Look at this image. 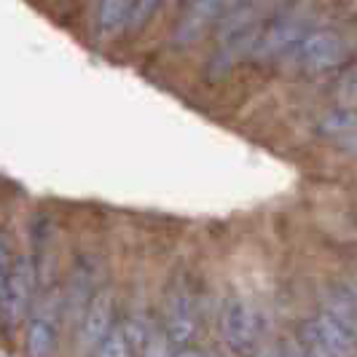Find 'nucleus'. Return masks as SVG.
I'll list each match as a JSON object with an SVG mask.
<instances>
[{"label":"nucleus","instance_id":"nucleus-1","mask_svg":"<svg viewBox=\"0 0 357 357\" xmlns=\"http://www.w3.org/2000/svg\"><path fill=\"white\" fill-rule=\"evenodd\" d=\"M35 263L30 255H19L17 261H11V272H8V282L3 290V301H0V314L3 320L17 328L22 325L32 309V296H35Z\"/></svg>","mask_w":357,"mask_h":357},{"label":"nucleus","instance_id":"nucleus-2","mask_svg":"<svg viewBox=\"0 0 357 357\" xmlns=\"http://www.w3.org/2000/svg\"><path fill=\"white\" fill-rule=\"evenodd\" d=\"M301 341L312 357H355V333L338 325L325 312L304 320Z\"/></svg>","mask_w":357,"mask_h":357},{"label":"nucleus","instance_id":"nucleus-3","mask_svg":"<svg viewBox=\"0 0 357 357\" xmlns=\"http://www.w3.org/2000/svg\"><path fill=\"white\" fill-rule=\"evenodd\" d=\"M347 41L341 32L336 30H312L304 32V38L298 41L296 54H298V65L306 70H331L336 65H341L347 59Z\"/></svg>","mask_w":357,"mask_h":357},{"label":"nucleus","instance_id":"nucleus-4","mask_svg":"<svg viewBox=\"0 0 357 357\" xmlns=\"http://www.w3.org/2000/svg\"><path fill=\"white\" fill-rule=\"evenodd\" d=\"M59 317H62V296L49 293L27 325V355L30 357H51L57 338H59Z\"/></svg>","mask_w":357,"mask_h":357},{"label":"nucleus","instance_id":"nucleus-5","mask_svg":"<svg viewBox=\"0 0 357 357\" xmlns=\"http://www.w3.org/2000/svg\"><path fill=\"white\" fill-rule=\"evenodd\" d=\"M221 331L231 349L250 352L261 336V317H258L255 306L247 304L245 298L229 301L223 309V317H221Z\"/></svg>","mask_w":357,"mask_h":357},{"label":"nucleus","instance_id":"nucleus-6","mask_svg":"<svg viewBox=\"0 0 357 357\" xmlns=\"http://www.w3.org/2000/svg\"><path fill=\"white\" fill-rule=\"evenodd\" d=\"M110 325H113V293L108 287H97L86 304V312L81 314V347L86 352L97 349Z\"/></svg>","mask_w":357,"mask_h":357},{"label":"nucleus","instance_id":"nucleus-7","mask_svg":"<svg viewBox=\"0 0 357 357\" xmlns=\"http://www.w3.org/2000/svg\"><path fill=\"white\" fill-rule=\"evenodd\" d=\"M196 328H199L196 298L188 290V285H178L167 301V331L175 344H188L196 336Z\"/></svg>","mask_w":357,"mask_h":357},{"label":"nucleus","instance_id":"nucleus-8","mask_svg":"<svg viewBox=\"0 0 357 357\" xmlns=\"http://www.w3.org/2000/svg\"><path fill=\"white\" fill-rule=\"evenodd\" d=\"M301 38H304L301 22L293 19V17H282L277 22H272V27H269L266 32L258 35L255 51H258L261 57H280L285 51L296 49Z\"/></svg>","mask_w":357,"mask_h":357},{"label":"nucleus","instance_id":"nucleus-9","mask_svg":"<svg viewBox=\"0 0 357 357\" xmlns=\"http://www.w3.org/2000/svg\"><path fill=\"white\" fill-rule=\"evenodd\" d=\"M355 127H357V119H355V110L352 108H336L331 113H325L320 119V134H325L328 140H333L338 148L344 151H355Z\"/></svg>","mask_w":357,"mask_h":357},{"label":"nucleus","instance_id":"nucleus-10","mask_svg":"<svg viewBox=\"0 0 357 357\" xmlns=\"http://www.w3.org/2000/svg\"><path fill=\"white\" fill-rule=\"evenodd\" d=\"M223 8H226V3H191V6H188V14L180 19L175 41H178L180 46L194 43V41L202 35L204 27L210 25Z\"/></svg>","mask_w":357,"mask_h":357},{"label":"nucleus","instance_id":"nucleus-11","mask_svg":"<svg viewBox=\"0 0 357 357\" xmlns=\"http://www.w3.org/2000/svg\"><path fill=\"white\" fill-rule=\"evenodd\" d=\"M325 314L336 320L338 325H344L347 331L355 333V323H357V304H355V293L352 287H333L328 301H325Z\"/></svg>","mask_w":357,"mask_h":357},{"label":"nucleus","instance_id":"nucleus-12","mask_svg":"<svg viewBox=\"0 0 357 357\" xmlns=\"http://www.w3.org/2000/svg\"><path fill=\"white\" fill-rule=\"evenodd\" d=\"M258 35H261V32H258L255 27H247V30H242V32H236V35L223 38V41H221V51H218V57H215L218 68H229L236 59H242L245 54L255 51Z\"/></svg>","mask_w":357,"mask_h":357},{"label":"nucleus","instance_id":"nucleus-13","mask_svg":"<svg viewBox=\"0 0 357 357\" xmlns=\"http://www.w3.org/2000/svg\"><path fill=\"white\" fill-rule=\"evenodd\" d=\"M94 296V285H92V274L89 269L81 266V272H76L70 277V285H68V293L62 298V306L68 309V317H78L81 309L89 304V298Z\"/></svg>","mask_w":357,"mask_h":357},{"label":"nucleus","instance_id":"nucleus-14","mask_svg":"<svg viewBox=\"0 0 357 357\" xmlns=\"http://www.w3.org/2000/svg\"><path fill=\"white\" fill-rule=\"evenodd\" d=\"M129 8L132 3H119V0H108L97 6V30L102 35H113L119 30L129 25Z\"/></svg>","mask_w":357,"mask_h":357},{"label":"nucleus","instance_id":"nucleus-15","mask_svg":"<svg viewBox=\"0 0 357 357\" xmlns=\"http://www.w3.org/2000/svg\"><path fill=\"white\" fill-rule=\"evenodd\" d=\"M97 357H134V347L124 325H110V331L105 333L97 347Z\"/></svg>","mask_w":357,"mask_h":357},{"label":"nucleus","instance_id":"nucleus-16","mask_svg":"<svg viewBox=\"0 0 357 357\" xmlns=\"http://www.w3.org/2000/svg\"><path fill=\"white\" fill-rule=\"evenodd\" d=\"M229 17L223 19V30H221V41L229 38V35H236L247 27H253L255 22V6H229Z\"/></svg>","mask_w":357,"mask_h":357},{"label":"nucleus","instance_id":"nucleus-17","mask_svg":"<svg viewBox=\"0 0 357 357\" xmlns=\"http://www.w3.org/2000/svg\"><path fill=\"white\" fill-rule=\"evenodd\" d=\"M11 245L6 239V234H0V301H3V290H6V282H8V272H11Z\"/></svg>","mask_w":357,"mask_h":357},{"label":"nucleus","instance_id":"nucleus-18","mask_svg":"<svg viewBox=\"0 0 357 357\" xmlns=\"http://www.w3.org/2000/svg\"><path fill=\"white\" fill-rule=\"evenodd\" d=\"M156 8H159V3H153V0H148V3H132V8H129V25L140 27Z\"/></svg>","mask_w":357,"mask_h":357},{"label":"nucleus","instance_id":"nucleus-19","mask_svg":"<svg viewBox=\"0 0 357 357\" xmlns=\"http://www.w3.org/2000/svg\"><path fill=\"white\" fill-rule=\"evenodd\" d=\"M282 357H312L301 344H285L282 347Z\"/></svg>","mask_w":357,"mask_h":357},{"label":"nucleus","instance_id":"nucleus-20","mask_svg":"<svg viewBox=\"0 0 357 357\" xmlns=\"http://www.w3.org/2000/svg\"><path fill=\"white\" fill-rule=\"evenodd\" d=\"M255 357H282V347H274V344H269V347H261Z\"/></svg>","mask_w":357,"mask_h":357},{"label":"nucleus","instance_id":"nucleus-21","mask_svg":"<svg viewBox=\"0 0 357 357\" xmlns=\"http://www.w3.org/2000/svg\"><path fill=\"white\" fill-rule=\"evenodd\" d=\"M175 357H204V355L199 352V349H194V347H185V349H180Z\"/></svg>","mask_w":357,"mask_h":357}]
</instances>
